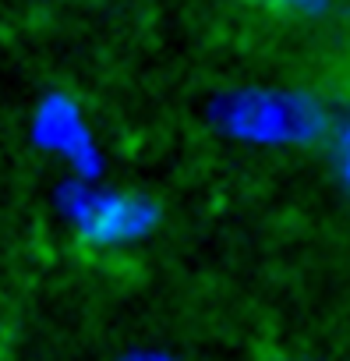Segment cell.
<instances>
[{"label": "cell", "mask_w": 350, "mask_h": 361, "mask_svg": "<svg viewBox=\"0 0 350 361\" xmlns=\"http://www.w3.org/2000/svg\"><path fill=\"white\" fill-rule=\"evenodd\" d=\"M223 131L244 145H311L325 131L322 106L290 89H269V85H248L227 96L216 110Z\"/></svg>", "instance_id": "6da1fadb"}, {"label": "cell", "mask_w": 350, "mask_h": 361, "mask_svg": "<svg viewBox=\"0 0 350 361\" xmlns=\"http://www.w3.org/2000/svg\"><path fill=\"white\" fill-rule=\"evenodd\" d=\"M78 220H82L85 234L96 241H127L152 227L156 209H152V202L135 199V195H96V199L82 202Z\"/></svg>", "instance_id": "7a4b0ae2"}, {"label": "cell", "mask_w": 350, "mask_h": 361, "mask_svg": "<svg viewBox=\"0 0 350 361\" xmlns=\"http://www.w3.org/2000/svg\"><path fill=\"white\" fill-rule=\"evenodd\" d=\"M262 4L276 15H294V18H311V15H322L332 0H262Z\"/></svg>", "instance_id": "3957f363"}, {"label": "cell", "mask_w": 350, "mask_h": 361, "mask_svg": "<svg viewBox=\"0 0 350 361\" xmlns=\"http://www.w3.org/2000/svg\"><path fill=\"white\" fill-rule=\"evenodd\" d=\"M120 361H181V357L170 354V350H152V347H145V350H127Z\"/></svg>", "instance_id": "277c9868"}, {"label": "cell", "mask_w": 350, "mask_h": 361, "mask_svg": "<svg viewBox=\"0 0 350 361\" xmlns=\"http://www.w3.org/2000/svg\"><path fill=\"white\" fill-rule=\"evenodd\" d=\"M339 170H343L346 185H350V121H346V128L339 131Z\"/></svg>", "instance_id": "5b68a950"}, {"label": "cell", "mask_w": 350, "mask_h": 361, "mask_svg": "<svg viewBox=\"0 0 350 361\" xmlns=\"http://www.w3.org/2000/svg\"><path fill=\"white\" fill-rule=\"evenodd\" d=\"M301 361H308V357H301Z\"/></svg>", "instance_id": "8992f818"}]
</instances>
